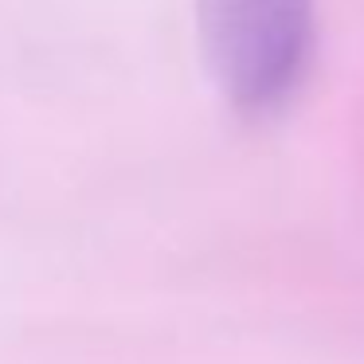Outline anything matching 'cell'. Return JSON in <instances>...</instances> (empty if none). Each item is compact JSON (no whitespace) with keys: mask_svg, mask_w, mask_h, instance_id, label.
Wrapping results in <instances>:
<instances>
[{"mask_svg":"<svg viewBox=\"0 0 364 364\" xmlns=\"http://www.w3.org/2000/svg\"><path fill=\"white\" fill-rule=\"evenodd\" d=\"M200 43L223 98L267 118L298 90L314 43V0H196Z\"/></svg>","mask_w":364,"mask_h":364,"instance_id":"1","label":"cell"}]
</instances>
